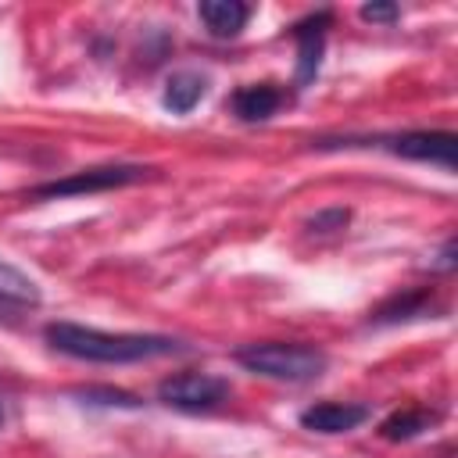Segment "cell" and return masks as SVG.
Listing matches in <instances>:
<instances>
[{
	"label": "cell",
	"instance_id": "cell-10",
	"mask_svg": "<svg viewBox=\"0 0 458 458\" xmlns=\"http://www.w3.org/2000/svg\"><path fill=\"white\" fill-rule=\"evenodd\" d=\"M208 93V79L197 75V72H175L168 82H165V93H161V104L172 111V114H190L200 97Z\"/></svg>",
	"mask_w": 458,
	"mask_h": 458
},
{
	"label": "cell",
	"instance_id": "cell-14",
	"mask_svg": "<svg viewBox=\"0 0 458 458\" xmlns=\"http://www.w3.org/2000/svg\"><path fill=\"white\" fill-rule=\"evenodd\" d=\"M82 404H104V408H140L143 401L129 390H118V386H86L79 390Z\"/></svg>",
	"mask_w": 458,
	"mask_h": 458
},
{
	"label": "cell",
	"instance_id": "cell-12",
	"mask_svg": "<svg viewBox=\"0 0 458 458\" xmlns=\"http://www.w3.org/2000/svg\"><path fill=\"white\" fill-rule=\"evenodd\" d=\"M429 308H433V297H429L426 290H419V293H401V297H390L386 304H379L369 322H372V326H394V322L419 318V315H426Z\"/></svg>",
	"mask_w": 458,
	"mask_h": 458
},
{
	"label": "cell",
	"instance_id": "cell-13",
	"mask_svg": "<svg viewBox=\"0 0 458 458\" xmlns=\"http://www.w3.org/2000/svg\"><path fill=\"white\" fill-rule=\"evenodd\" d=\"M39 297H43L39 283L29 272H21L18 265L0 258V301H7V304H39Z\"/></svg>",
	"mask_w": 458,
	"mask_h": 458
},
{
	"label": "cell",
	"instance_id": "cell-2",
	"mask_svg": "<svg viewBox=\"0 0 458 458\" xmlns=\"http://www.w3.org/2000/svg\"><path fill=\"white\" fill-rule=\"evenodd\" d=\"M247 372L279 379V383H311L326 372L329 358L322 347L311 344H286V340H265V344H247L233 354Z\"/></svg>",
	"mask_w": 458,
	"mask_h": 458
},
{
	"label": "cell",
	"instance_id": "cell-17",
	"mask_svg": "<svg viewBox=\"0 0 458 458\" xmlns=\"http://www.w3.org/2000/svg\"><path fill=\"white\" fill-rule=\"evenodd\" d=\"M437 268H444V272H451V268H454V240H447V243H444V250H440V261H437Z\"/></svg>",
	"mask_w": 458,
	"mask_h": 458
},
{
	"label": "cell",
	"instance_id": "cell-5",
	"mask_svg": "<svg viewBox=\"0 0 458 458\" xmlns=\"http://www.w3.org/2000/svg\"><path fill=\"white\" fill-rule=\"evenodd\" d=\"M376 147L390 150L394 157L404 161H422V165H437L444 172H454L458 165V140L454 132H401V136H383Z\"/></svg>",
	"mask_w": 458,
	"mask_h": 458
},
{
	"label": "cell",
	"instance_id": "cell-6",
	"mask_svg": "<svg viewBox=\"0 0 458 458\" xmlns=\"http://www.w3.org/2000/svg\"><path fill=\"white\" fill-rule=\"evenodd\" d=\"M333 25L329 11H318L304 21L293 25V39H297V86H308L318 75L322 64V50H326V29Z\"/></svg>",
	"mask_w": 458,
	"mask_h": 458
},
{
	"label": "cell",
	"instance_id": "cell-7",
	"mask_svg": "<svg viewBox=\"0 0 458 458\" xmlns=\"http://www.w3.org/2000/svg\"><path fill=\"white\" fill-rule=\"evenodd\" d=\"M369 419V404H354V401H322L301 411V426L311 433H351Z\"/></svg>",
	"mask_w": 458,
	"mask_h": 458
},
{
	"label": "cell",
	"instance_id": "cell-11",
	"mask_svg": "<svg viewBox=\"0 0 458 458\" xmlns=\"http://www.w3.org/2000/svg\"><path fill=\"white\" fill-rule=\"evenodd\" d=\"M440 415L437 411H429V408H401V411H394V415H386L383 422H379V433H383V440H415V437H422L433 422H437Z\"/></svg>",
	"mask_w": 458,
	"mask_h": 458
},
{
	"label": "cell",
	"instance_id": "cell-16",
	"mask_svg": "<svg viewBox=\"0 0 458 458\" xmlns=\"http://www.w3.org/2000/svg\"><path fill=\"white\" fill-rule=\"evenodd\" d=\"M347 218H351V211L333 208V211H318L308 225H311V233H333V229H344V225H347Z\"/></svg>",
	"mask_w": 458,
	"mask_h": 458
},
{
	"label": "cell",
	"instance_id": "cell-9",
	"mask_svg": "<svg viewBox=\"0 0 458 458\" xmlns=\"http://www.w3.org/2000/svg\"><path fill=\"white\" fill-rule=\"evenodd\" d=\"M197 18L204 21V29L215 39H233L250 21V7L240 4V0H200L197 4Z\"/></svg>",
	"mask_w": 458,
	"mask_h": 458
},
{
	"label": "cell",
	"instance_id": "cell-1",
	"mask_svg": "<svg viewBox=\"0 0 458 458\" xmlns=\"http://www.w3.org/2000/svg\"><path fill=\"white\" fill-rule=\"evenodd\" d=\"M47 344L57 354H68L75 361H100V365H132V361H154L168 354H182L186 347L172 336L157 333H104L79 322H50L43 329Z\"/></svg>",
	"mask_w": 458,
	"mask_h": 458
},
{
	"label": "cell",
	"instance_id": "cell-18",
	"mask_svg": "<svg viewBox=\"0 0 458 458\" xmlns=\"http://www.w3.org/2000/svg\"><path fill=\"white\" fill-rule=\"evenodd\" d=\"M0 426H4V401H0Z\"/></svg>",
	"mask_w": 458,
	"mask_h": 458
},
{
	"label": "cell",
	"instance_id": "cell-15",
	"mask_svg": "<svg viewBox=\"0 0 458 458\" xmlns=\"http://www.w3.org/2000/svg\"><path fill=\"white\" fill-rule=\"evenodd\" d=\"M358 14H361L365 21H372V25H390V21L401 18V7H397V4H361Z\"/></svg>",
	"mask_w": 458,
	"mask_h": 458
},
{
	"label": "cell",
	"instance_id": "cell-8",
	"mask_svg": "<svg viewBox=\"0 0 458 458\" xmlns=\"http://www.w3.org/2000/svg\"><path fill=\"white\" fill-rule=\"evenodd\" d=\"M286 104V93L276 86V82H250V86H240L229 100L233 114L240 122H268L279 107Z\"/></svg>",
	"mask_w": 458,
	"mask_h": 458
},
{
	"label": "cell",
	"instance_id": "cell-4",
	"mask_svg": "<svg viewBox=\"0 0 458 458\" xmlns=\"http://www.w3.org/2000/svg\"><path fill=\"white\" fill-rule=\"evenodd\" d=\"M157 397L175 411H211L229 397V379L211 372H179L157 383Z\"/></svg>",
	"mask_w": 458,
	"mask_h": 458
},
{
	"label": "cell",
	"instance_id": "cell-3",
	"mask_svg": "<svg viewBox=\"0 0 458 458\" xmlns=\"http://www.w3.org/2000/svg\"><path fill=\"white\" fill-rule=\"evenodd\" d=\"M154 168L147 165H97V168H82V172H72L64 179H54V182H43L32 190L36 200H57V197H82V193H107V190H122V186H132L140 179H147Z\"/></svg>",
	"mask_w": 458,
	"mask_h": 458
}]
</instances>
